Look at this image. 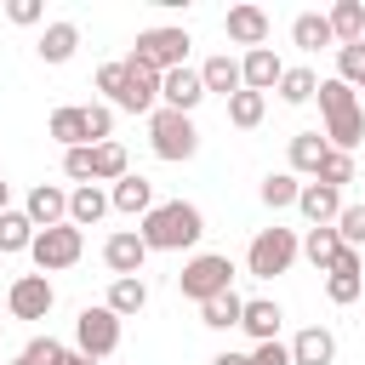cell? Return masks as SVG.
Instances as JSON below:
<instances>
[{
  "instance_id": "cell-16",
  "label": "cell",
  "mask_w": 365,
  "mask_h": 365,
  "mask_svg": "<svg viewBox=\"0 0 365 365\" xmlns=\"http://www.w3.org/2000/svg\"><path fill=\"white\" fill-rule=\"evenodd\" d=\"M108 205L125 211V217H148V211H154V182H148L143 171H125V177L108 188Z\"/></svg>"
},
{
  "instance_id": "cell-6",
  "label": "cell",
  "mask_w": 365,
  "mask_h": 365,
  "mask_svg": "<svg viewBox=\"0 0 365 365\" xmlns=\"http://www.w3.org/2000/svg\"><path fill=\"white\" fill-rule=\"evenodd\" d=\"M80 251H86V234H80L74 222L40 228V234H34V245H29V257H34V268H40V274H63V268H74V262H80Z\"/></svg>"
},
{
  "instance_id": "cell-27",
  "label": "cell",
  "mask_w": 365,
  "mask_h": 365,
  "mask_svg": "<svg viewBox=\"0 0 365 365\" xmlns=\"http://www.w3.org/2000/svg\"><path fill=\"white\" fill-rule=\"evenodd\" d=\"M46 131L63 143V154L68 148H86L91 137H86V108H51V120H46Z\"/></svg>"
},
{
  "instance_id": "cell-8",
  "label": "cell",
  "mask_w": 365,
  "mask_h": 365,
  "mask_svg": "<svg viewBox=\"0 0 365 365\" xmlns=\"http://www.w3.org/2000/svg\"><path fill=\"white\" fill-rule=\"evenodd\" d=\"M188 29H143L137 34V46H131V57H143L148 68H160V74H171V68H182L188 63Z\"/></svg>"
},
{
  "instance_id": "cell-25",
  "label": "cell",
  "mask_w": 365,
  "mask_h": 365,
  "mask_svg": "<svg viewBox=\"0 0 365 365\" xmlns=\"http://www.w3.org/2000/svg\"><path fill=\"white\" fill-rule=\"evenodd\" d=\"M342 251H348V245H342V234H336V228H308V240H302V257H308L319 274H331Z\"/></svg>"
},
{
  "instance_id": "cell-21",
  "label": "cell",
  "mask_w": 365,
  "mask_h": 365,
  "mask_svg": "<svg viewBox=\"0 0 365 365\" xmlns=\"http://www.w3.org/2000/svg\"><path fill=\"white\" fill-rule=\"evenodd\" d=\"M108 211H114V205H108V194H103L97 182H86V188L68 194V222H74V228H97Z\"/></svg>"
},
{
  "instance_id": "cell-10",
  "label": "cell",
  "mask_w": 365,
  "mask_h": 365,
  "mask_svg": "<svg viewBox=\"0 0 365 365\" xmlns=\"http://www.w3.org/2000/svg\"><path fill=\"white\" fill-rule=\"evenodd\" d=\"M103 262H108V274H114V279H143V262H148L143 234H137V228L108 234V240H103Z\"/></svg>"
},
{
  "instance_id": "cell-7",
  "label": "cell",
  "mask_w": 365,
  "mask_h": 365,
  "mask_svg": "<svg viewBox=\"0 0 365 365\" xmlns=\"http://www.w3.org/2000/svg\"><path fill=\"white\" fill-rule=\"evenodd\" d=\"M74 348L86 354V359H108L114 348H120V314L108 308V302H86L80 308V319H74Z\"/></svg>"
},
{
  "instance_id": "cell-17",
  "label": "cell",
  "mask_w": 365,
  "mask_h": 365,
  "mask_svg": "<svg viewBox=\"0 0 365 365\" xmlns=\"http://www.w3.org/2000/svg\"><path fill=\"white\" fill-rule=\"evenodd\" d=\"M23 211H29V222H34V228H57V222H68V194H63L57 182H34Z\"/></svg>"
},
{
  "instance_id": "cell-32",
  "label": "cell",
  "mask_w": 365,
  "mask_h": 365,
  "mask_svg": "<svg viewBox=\"0 0 365 365\" xmlns=\"http://www.w3.org/2000/svg\"><path fill=\"white\" fill-rule=\"evenodd\" d=\"M262 114H268V97H262V91H234V97H228V125L257 131V125H262Z\"/></svg>"
},
{
  "instance_id": "cell-22",
  "label": "cell",
  "mask_w": 365,
  "mask_h": 365,
  "mask_svg": "<svg viewBox=\"0 0 365 365\" xmlns=\"http://www.w3.org/2000/svg\"><path fill=\"white\" fill-rule=\"evenodd\" d=\"M279 319H285V308H279V302H268V297H251V302H245V319H240V331H245V336H257V342H274V336H279Z\"/></svg>"
},
{
  "instance_id": "cell-31",
  "label": "cell",
  "mask_w": 365,
  "mask_h": 365,
  "mask_svg": "<svg viewBox=\"0 0 365 365\" xmlns=\"http://www.w3.org/2000/svg\"><path fill=\"white\" fill-rule=\"evenodd\" d=\"M34 222H29V211H0V251L6 257H17V251H29L34 245Z\"/></svg>"
},
{
  "instance_id": "cell-3",
  "label": "cell",
  "mask_w": 365,
  "mask_h": 365,
  "mask_svg": "<svg viewBox=\"0 0 365 365\" xmlns=\"http://www.w3.org/2000/svg\"><path fill=\"white\" fill-rule=\"evenodd\" d=\"M177 291H182L188 302H211V297L234 291V262H228L222 251H200V257H188V262H182Z\"/></svg>"
},
{
  "instance_id": "cell-49",
  "label": "cell",
  "mask_w": 365,
  "mask_h": 365,
  "mask_svg": "<svg viewBox=\"0 0 365 365\" xmlns=\"http://www.w3.org/2000/svg\"><path fill=\"white\" fill-rule=\"evenodd\" d=\"M0 308H6V302H0Z\"/></svg>"
},
{
  "instance_id": "cell-43",
  "label": "cell",
  "mask_w": 365,
  "mask_h": 365,
  "mask_svg": "<svg viewBox=\"0 0 365 365\" xmlns=\"http://www.w3.org/2000/svg\"><path fill=\"white\" fill-rule=\"evenodd\" d=\"M251 365H291V342H279V336L274 342H257L251 348Z\"/></svg>"
},
{
  "instance_id": "cell-44",
  "label": "cell",
  "mask_w": 365,
  "mask_h": 365,
  "mask_svg": "<svg viewBox=\"0 0 365 365\" xmlns=\"http://www.w3.org/2000/svg\"><path fill=\"white\" fill-rule=\"evenodd\" d=\"M120 80H125V63H103V68H97V91H103V97H114Z\"/></svg>"
},
{
  "instance_id": "cell-1",
  "label": "cell",
  "mask_w": 365,
  "mask_h": 365,
  "mask_svg": "<svg viewBox=\"0 0 365 365\" xmlns=\"http://www.w3.org/2000/svg\"><path fill=\"white\" fill-rule=\"evenodd\" d=\"M137 234H143L148 251H188V245H200L205 217H200V205H188V200H160V205L143 217Z\"/></svg>"
},
{
  "instance_id": "cell-20",
  "label": "cell",
  "mask_w": 365,
  "mask_h": 365,
  "mask_svg": "<svg viewBox=\"0 0 365 365\" xmlns=\"http://www.w3.org/2000/svg\"><path fill=\"white\" fill-rule=\"evenodd\" d=\"M325 154H331L325 131H297V137H291V177H319Z\"/></svg>"
},
{
  "instance_id": "cell-13",
  "label": "cell",
  "mask_w": 365,
  "mask_h": 365,
  "mask_svg": "<svg viewBox=\"0 0 365 365\" xmlns=\"http://www.w3.org/2000/svg\"><path fill=\"white\" fill-rule=\"evenodd\" d=\"M359 291H365V257H359V251H342L336 268L325 274V297H331L336 308H348V302H359Z\"/></svg>"
},
{
  "instance_id": "cell-42",
  "label": "cell",
  "mask_w": 365,
  "mask_h": 365,
  "mask_svg": "<svg viewBox=\"0 0 365 365\" xmlns=\"http://www.w3.org/2000/svg\"><path fill=\"white\" fill-rule=\"evenodd\" d=\"M63 171L86 188V182H91V143H86V148H68V154H63Z\"/></svg>"
},
{
  "instance_id": "cell-36",
  "label": "cell",
  "mask_w": 365,
  "mask_h": 365,
  "mask_svg": "<svg viewBox=\"0 0 365 365\" xmlns=\"http://www.w3.org/2000/svg\"><path fill=\"white\" fill-rule=\"evenodd\" d=\"M336 80H348L354 91H365V40L359 46H336Z\"/></svg>"
},
{
  "instance_id": "cell-47",
  "label": "cell",
  "mask_w": 365,
  "mask_h": 365,
  "mask_svg": "<svg viewBox=\"0 0 365 365\" xmlns=\"http://www.w3.org/2000/svg\"><path fill=\"white\" fill-rule=\"evenodd\" d=\"M0 211H11V182L0 177Z\"/></svg>"
},
{
  "instance_id": "cell-14",
  "label": "cell",
  "mask_w": 365,
  "mask_h": 365,
  "mask_svg": "<svg viewBox=\"0 0 365 365\" xmlns=\"http://www.w3.org/2000/svg\"><path fill=\"white\" fill-rule=\"evenodd\" d=\"M297 211L308 217V228H336V217H342V188L302 182V194H297Z\"/></svg>"
},
{
  "instance_id": "cell-28",
  "label": "cell",
  "mask_w": 365,
  "mask_h": 365,
  "mask_svg": "<svg viewBox=\"0 0 365 365\" xmlns=\"http://www.w3.org/2000/svg\"><path fill=\"white\" fill-rule=\"evenodd\" d=\"M240 319H245V297H234V291L200 302V325H211V331H234Z\"/></svg>"
},
{
  "instance_id": "cell-26",
  "label": "cell",
  "mask_w": 365,
  "mask_h": 365,
  "mask_svg": "<svg viewBox=\"0 0 365 365\" xmlns=\"http://www.w3.org/2000/svg\"><path fill=\"white\" fill-rule=\"evenodd\" d=\"M291 40H297L302 51L336 46V34H331V17H325V11H297V23H291Z\"/></svg>"
},
{
  "instance_id": "cell-9",
  "label": "cell",
  "mask_w": 365,
  "mask_h": 365,
  "mask_svg": "<svg viewBox=\"0 0 365 365\" xmlns=\"http://www.w3.org/2000/svg\"><path fill=\"white\" fill-rule=\"evenodd\" d=\"M51 302H57V291H51L46 274H17L11 291H6V314H11V319H46Z\"/></svg>"
},
{
  "instance_id": "cell-34",
  "label": "cell",
  "mask_w": 365,
  "mask_h": 365,
  "mask_svg": "<svg viewBox=\"0 0 365 365\" xmlns=\"http://www.w3.org/2000/svg\"><path fill=\"white\" fill-rule=\"evenodd\" d=\"M314 97H319V74H314V68H302V63H297V68H285V80H279V103H291V108H297V103H314Z\"/></svg>"
},
{
  "instance_id": "cell-12",
  "label": "cell",
  "mask_w": 365,
  "mask_h": 365,
  "mask_svg": "<svg viewBox=\"0 0 365 365\" xmlns=\"http://www.w3.org/2000/svg\"><path fill=\"white\" fill-rule=\"evenodd\" d=\"M268 11L262 6H228V17H222V34L234 40V46H245V51H257V46H268Z\"/></svg>"
},
{
  "instance_id": "cell-48",
  "label": "cell",
  "mask_w": 365,
  "mask_h": 365,
  "mask_svg": "<svg viewBox=\"0 0 365 365\" xmlns=\"http://www.w3.org/2000/svg\"><path fill=\"white\" fill-rule=\"evenodd\" d=\"M6 365H29V359H23V354H17V359H6Z\"/></svg>"
},
{
  "instance_id": "cell-40",
  "label": "cell",
  "mask_w": 365,
  "mask_h": 365,
  "mask_svg": "<svg viewBox=\"0 0 365 365\" xmlns=\"http://www.w3.org/2000/svg\"><path fill=\"white\" fill-rule=\"evenodd\" d=\"M63 354H68V348H63L57 336H34V342L23 348V359H29V365H57Z\"/></svg>"
},
{
  "instance_id": "cell-33",
  "label": "cell",
  "mask_w": 365,
  "mask_h": 365,
  "mask_svg": "<svg viewBox=\"0 0 365 365\" xmlns=\"http://www.w3.org/2000/svg\"><path fill=\"white\" fill-rule=\"evenodd\" d=\"M257 194H262V205H268V211H291V205H297V194H302V182H297L291 171H268Z\"/></svg>"
},
{
  "instance_id": "cell-18",
  "label": "cell",
  "mask_w": 365,
  "mask_h": 365,
  "mask_svg": "<svg viewBox=\"0 0 365 365\" xmlns=\"http://www.w3.org/2000/svg\"><path fill=\"white\" fill-rule=\"evenodd\" d=\"M291 365H336V336L325 325H308L291 336Z\"/></svg>"
},
{
  "instance_id": "cell-23",
  "label": "cell",
  "mask_w": 365,
  "mask_h": 365,
  "mask_svg": "<svg viewBox=\"0 0 365 365\" xmlns=\"http://www.w3.org/2000/svg\"><path fill=\"white\" fill-rule=\"evenodd\" d=\"M74 46H80V29H74V23H46L34 51H40V63H51V68H57V63H68V57H74Z\"/></svg>"
},
{
  "instance_id": "cell-2",
  "label": "cell",
  "mask_w": 365,
  "mask_h": 365,
  "mask_svg": "<svg viewBox=\"0 0 365 365\" xmlns=\"http://www.w3.org/2000/svg\"><path fill=\"white\" fill-rule=\"evenodd\" d=\"M148 148L171 165L194 160L200 154V131H194V114H177V108H154L148 114Z\"/></svg>"
},
{
  "instance_id": "cell-39",
  "label": "cell",
  "mask_w": 365,
  "mask_h": 365,
  "mask_svg": "<svg viewBox=\"0 0 365 365\" xmlns=\"http://www.w3.org/2000/svg\"><path fill=\"white\" fill-rule=\"evenodd\" d=\"M86 137L91 143H114V108L108 103H91L86 108Z\"/></svg>"
},
{
  "instance_id": "cell-29",
  "label": "cell",
  "mask_w": 365,
  "mask_h": 365,
  "mask_svg": "<svg viewBox=\"0 0 365 365\" xmlns=\"http://www.w3.org/2000/svg\"><path fill=\"white\" fill-rule=\"evenodd\" d=\"M319 114L325 120H342V114H359V97H354V86L348 80H319Z\"/></svg>"
},
{
  "instance_id": "cell-4",
  "label": "cell",
  "mask_w": 365,
  "mask_h": 365,
  "mask_svg": "<svg viewBox=\"0 0 365 365\" xmlns=\"http://www.w3.org/2000/svg\"><path fill=\"white\" fill-rule=\"evenodd\" d=\"M302 257V240H297V228H262L257 240H251V251H245V268L257 274V279H274V274H285L291 262Z\"/></svg>"
},
{
  "instance_id": "cell-11",
  "label": "cell",
  "mask_w": 365,
  "mask_h": 365,
  "mask_svg": "<svg viewBox=\"0 0 365 365\" xmlns=\"http://www.w3.org/2000/svg\"><path fill=\"white\" fill-rule=\"evenodd\" d=\"M205 103V80H200V68H171V74H160V108H177V114H194Z\"/></svg>"
},
{
  "instance_id": "cell-24",
  "label": "cell",
  "mask_w": 365,
  "mask_h": 365,
  "mask_svg": "<svg viewBox=\"0 0 365 365\" xmlns=\"http://www.w3.org/2000/svg\"><path fill=\"white\" fill-rule=\"evenodd\" d=\"M325 17H331L336 46H359V40H365V0H336Z\"/></svg>"
},
{
  "instance_id": "cell-5",
  "label": "cell",
  "mask_w": 365,
  "mask_h": 365,
  "mask_svg": "<svg viewBox=\"0 0 365 365\" xmlns=\"http://www.w3.org/2000/svg\"><path fill=\"white\" fill-rule=\"evenodd\" d=\"M114 114H154L160 108V68H148L143 57H125V80L108 97Z\"/></svg>"
},
{
  "instance_id": "cell-46",
  "label": "cell",
  "mask_w": 365,
  "mask_h": 365,
  "mask_svg": "<svg viewBox=\"0 0 365 365\" xmlns=\"http://www.w3.org/2000/svg\"><path fill=\"white\" fill-rule=\"evenodd\" d=\"M57 365H97V359H86V354H80V348H68V354H63V359H57Z\"/></svg>"
},
{
  "instance_id": "cell-35",
  "label": "cell",
  "mask_w": 365,
  "mask_h": 365,
  "mask_svg": "<svg viewBox=\"0 0 365 365\" xmlns=\"http://www.w3.org/2000/svg\"><path fill=\"white\" fill-rule=\"evenodd\" d=\"M108 308H114L120 319L143 314V308H148V285H143V279H114V285H108Z\"/></svg>"
},
{
  "instance_id": "cell-37",
  "label": "cell",
  "mask_w": 365,
  "mask_h": 365,
  "mask_svg": "<svg viewBox=\"0 0 365 365\" xmlns=\"http://www.w3.org/2000/svg\"><path fill=\"white\" fill-rule=\"evenodd\" d=\"M314 182H325V188H342V182H354V154H342V148H331Z\"/></svg>"
},
{
  "instance_id": "cell-15",
  "label": "cell",
  "mask_w": 365,
  "mask_h": 365,
  "mask_svg": "<svg viewBox=\"0 0 365 365\" xmlns=\"http://www.w3.org/2000/svg\"><path fill=\"white\" fill-rule=\"evenodd\" d=\"M240 74H245V91H279V80H285V63L268 51V46H257V51H245L240 57Z\"/></svg>"
},
{
  "instance_id": "cell-19",
  "label": "cell",
  "mask_w": 365,
  "mask_h": 365,
  "mask_svg": "<svg viewBox=\"0 0 365 365\" xmlns=\"http://www.w3.org/2000/svg\"><path fill=\"white\" fill-rule=\"evenodd\" d=\"M200 80H205V97H211V91H217V97H234V91H245V74H240V63H234L228 51L205 57V63H200Z\"/></svg>"
},
{
  "instance_id": "cell-30",
  "label": "cell",
  "mask_w": 365,
  "mask_h": 365,
  "mask_svg": "<svg viewBox=\"0 0 365 365\" xmlns=\"http://www.w3.org/2000/svg\"><path fill=\"white\" fill-rule=\"evenodd\" d=\"M125 171H131V160L120 143H91V182H120Z\"/></svg>"
},
{
  "instance_id": "cell-45",
  "label": "cell",
  "mask_w": 365,
  "mask_h": 365,
  "mask_svg": "<svg viewBox=\"0 0 365 365\" xmlns=\"http://www.w3.org/2000/svg\"><path fill=\"white\" fill-rule=\"evenodd\" d=\"M211 365H251V354H234V348H222V354H217Z\"/></svg>"
},
{
  "instance_id": "cell-41",
  "label": "cell",
  "mask_w": 365,
  "mask_h": 365,
  "mask_svg": "<svg viewBox=\"0 0 365 365\" xmlns=\"http://www.w3.org/2000/svg\"><path fill=\"white\" fill-rule=\"evenodd\" d=\"M6 17H11L17 29H34V23L46 17V6H40V0H6Z\"/></svg>"
},
{
  "instance_id": "cell-38",
  "label": "cell",
  "mask_w": 365,
  "mask_h": 365,
  "mask_svg": "<svg viewBox=\"0 0 365 365\" xmlns=\"http://www.w3.org/2000/svg\"><path fill=\"white\" fill-rule=\"evenodd\" d=\"M336 234H342V245H348V251H365V205H342Z\"/></svg>"
}]
</instances>
